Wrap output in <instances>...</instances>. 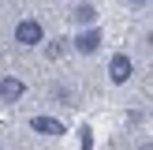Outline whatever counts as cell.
I'll list each match as a JSON object with an SVG mask.
<instances>
[{
	"label": "cell",
	"instance_id": "3957f363",
	"mask_svg": "<svg viewBox=\"0 0 153 150\" xmlns=\"http://www.w3.org/2000/svg\"><path fill=\"white\" fill-rule=\"evenodd\" d=\"M22 90H26V86H22L15 75H4V79H0V98H4V101H19Z\"/></svg>",
	"mask_w": 153,
	"mask_h": 150
},
{
	"label": "cell",
	"instance_id": "7a4b0ae2",
	"mask_svg": "<svg viewBox=\"0 0 153 150\" xmlns=\"http://www.w3.org/2000/svg\"><path fill=\"white\" fill-rule=\"evenodd\" d=\"M131 71H134V64H131V56H123V52H116V56L108 60V79L112 82H127Z\"/></svg>",
	"mask_w": 153,
	"mask_h": 150
},
{
	"label": "cell",
	"instance_id": "52a82bcc",
	"mask_svg": "<svg viewBox=\"0 0 153 150\" xmlns=\"http://www.w3.org/2000/svg\"><path fill=\"white\" fill-rule=\"evenodd\" d=\"M94 146V131H90V128H82V150H90Z\"/></svg>",
	"mask_w": 153,
	"mask_h": 150
},
{
	"label": "cell",
	"instance_id": "ba28073f",
	"mask_svg": "<svg viewBox=\"0 0 153 150\" xmlns=\"http://www.w3.org/2000/svg\"><path fill=\"white\" fill-rule=\"evenodd\" d=\"M134 4H146V0H134Z\"/></svg>",
	"mask_w": 153,
	"mask_h": 150
},
{
	"label": "cell",
	"instance_id": "8992f818",
	"mask_svg": "<svg viewBox=\"0 0 153 150\" xmlns=\"http://www.w3.org/2000/svg\"><path fill=\"white\" fill-rule=\"evenodd\" d=\"M94 8H90V4H79V8H75V19H79V22H94Z\"/></svg>",
	"mask_w": 153,
	"mask_h": 150
},
{
	"label": "cell",
	"instance_id": "277c9868",
	"mask_svg": "<svg viewBox=\"0 0 153 150\" xmlns=\"http://www.w3.org/2000/svg\"><path fill=\"white\" fill-rule=\"evenodd\" d=\"M75 49H79V52H86V56H90V52H97V49H101V30H86V34H79V41H75Z\"/></svg>",
	"mask_w": 153,
	"mask_h": 150
},
{
	"label": "cell",
	"instance_id": "6da1fadb",
	"mask_svg": "<svg viewBox=\"0 0 153 150\" xmlns=\"http://www.w3.org/2000/svg\"><path fill=\"white\" fill-rule=\"evenodd\" d=\"M41 38H45V30H41L37 19H22L19 26H15V41L19 45H41Z\"/></svg>",
	"mask_w": 153,
	"mask_h": 150
},
{
	"label": "cell",
	"instance_id": "5b68a950",
	"mask_svg": "<svg viewBox=\"0 0 153 150\" xmlns=\"http://www.w3.org/2000/svg\"><path fill=\"white\" fill-rule=\"evenodd\" d=\"M30 128H34L37 135H64V124L52 120V116H34V120H30Z\"/></svg>",
	"mask_w": 153,
	"mask_h": 150
}]
</instances>
